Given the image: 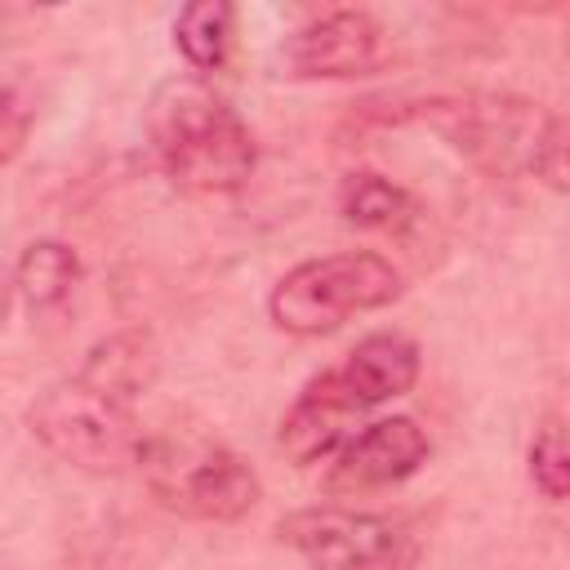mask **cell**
<instances>
[{"instance_id":"obj_1","label":"cell","mask_w":570,"mask_h":570,"mask_svg":"<svg viewBox=\"0 0 570 570\" xmlns=\"http://www.w3.org/2000/svg\"><path fill=\"white\" fill-rule=\"evenodd\" d=\"M151 151L160 174L191 196H223L249 183L258 142L236 107L205 80H169L151 98L147 116Z\"/></svg>"},{"instance_id":"obj_2","label":"cell","mask_w":570,"mask_h":570,"mask_svg":"<svg viewBox=\"0 0 570 570\" xmlns=\"http://www.w3.org/2000/svg\"><path fill=\"white\" fill-rule=\"evenodd\" d=\"M432 129L499 178H543L566 191V116L521 94H463L423 111Z\"/></svg>"},{"instance_id":"obj_3","label":"cell","mask_w":570,"mask_h":570,"mask_svg":"<svg viewBox=\"0 0 570 570\" xmlns=\"http://www.w3.org/2000/svg\"><path fill=\"white\" fill-rule=\"evenodd\" d=\"M134 468L160 508L196 521H240L263 499L258 472L232 445L191 428L142 432Z\"/></svg>"},{"instance_id":"obj_4","label":"cell","mask_w":570,"mask_h":570,"mask_svg":"<svg viewBox=\"0 0 570 570\" xmlns=\"http://www.w3.org/2000/svg\"><path fill=\"white\" fill-rule=\"evenodd\" d=\"M405 294V276L392 258L374 249H338L294 263L267 294V316L276 330L316 338L352 316L379 312Z\"/></svg>"},{"instance_id":"obj_5","label":"cell","mask_w":570,"mask_h":570,"mask_svg":"<svg viewBox=\"0 0 570 570\" xmlns=\"http://www.w3.org/2000/svg\"><path fill=\"white\" fill-rule=\"evenodd\" d=\"M31 436L80 472H125L138 463L142 428L134 405L89 387L85 379H58L27 405Z\"/></svg>"},{"instance_id":"obj_6","label":"cell","mask_w":570,"mask_h":570,"mask_svg":"<svg viewBox=\"0 0 570 570\" xmlns=\"http://www.w3.org/2000/svg\"><path fill=\"white\" fill-rule=\"evenodd\" d=\"M281 543L303 557L307 570H414L419 534L401 517L361 512L347 503H316L281 517Z\"/></svg>"},{"instance_id":"obj_7","label":"cell","mask_w":570,"mask_h":570,"mask_svg":"<svg viewBox=\"0 0 570 570\" xmlns=\"http://www.w3.org/2000/svg\"><path fill=\"white\" fill-rule=\"evenodd\" d=\"M387 53V31L365 9H330L303 22L276 49V76L285 80H352L370 76Z\"/></svg>"},{"instance_id":"obj_8","label":"cell","mask_w":570,"mask_h":570,"mask_svg":"<svg viewBox=\"0 0 570 570\" xmlns=\"http://www.w3.org/2000/svg\"><path fill=\"white\" fill-rule=\"evenodd\" d=\"M428 454H432V441L419 428V419H410V414L374 419L325 459L330 463L325 490L334 499H356L370 490L401 485L405 476H414L428 463Z\"/></svg>"},{"instance_id":"obj_9","label":"cell","mask_w":570,"mask_h":570,"mask_svg":"<svg viewBox=\"0 0 570 570\" xmlns=\"http://www.w3.org/2000/svg\"><path fill=\"white\" fill-rule=\"evenodd\" d=\"M361 405L347 396V387L334 379V370L316 374L298 396L294 405L281 414V428H276V445L285 450L289 463L307 468V463H325L361 423Z\"/></svg>"},{"instance_id":"obj_10","label":"cell","mask_w":570,"mask_h":570,"mask_svg":"<svg viewBox=\"0 0 570 570\" xmlns=\"http://www.w3.org/2000/svg\"><path fill=\"white\" fill-rule=\"evenodd\" d=\"M334 379L361 410H374L419 383V343L396 330H374L343 356V365H334Z\"/></svg>"},{"instance_id":"obj_11","label":"cell","mask_w":570,"mask_h":570,"mask_svg":"<svg viewBox=\"0 0 570 570\" xmlns=\"http://www.w3.org/2000/svg\"><path fill=\"white\" fill-rule=\"evenodd\" d=\"M156 374H160V343L151 338V330H138V325L98 338L76 370V379H85L89 387L125 405H134L156 383Z\"/></svg>"},{"instance_id":"obj_12","label":"cell","mask_w":570,"mask_h":570,"mask_svg":"<svg viewBox=\"0 0 570 570\" xmlns=\"http://www.w3.org/2000/svg\"><path fill=\"white\" fill-rule=\"evenodd\" d=\"M85 276V263L80 254L67 245V240H31L22 254H18V267H13V294H22V303L31 312H49V307H62L76 285Z\"/></svg>"},{"instance_id":"obj_13","label":"cell","mask_w":570,"mask_h":570,"mask_svg":"<svg viewBox=\"0 0 570 570\" xmlns=\"http://www.w3.org/2000/svg\"><path fill=\"white\" fill-rule=\"evenodd\" d=\"M338 214L361 232H405L419 223V200L401 183L374 169H356L338 183Z\"/></svg>"},{"instance_id":"obj_14","label":"cell","mask_w":570,"mask_h":570,"mask_svg":"<svg viewBox=\"0 0 570 570\" xmlns=\"http://www.w3.org/2000/svg\"><path fill=\"white\" fill-rule=\"evenodd\" d=\"M236 9L227 0H191L174 18V49L191 71H218L232 53Z\"/></svg>"},{"instance_id":"obj_15","label":"cell","mask_w":570,"mask_h":570,"mask_svg":"<svg viewBox=\"0 0 570 570\" xmlns=\"http://www.w3.org/2000/svg\"><path fill=\"white\" fill-rule=\"evenodd\" d=\"M40 116V89L31 76H0V165L18 160Z\"/></svg>"},{"instance_id":"obj_16","label":"cell","mask_w":570,"mask_h":570,"mask_svg":"<svg viewBox=\"0 0 570 570\" xmlns=\"http://www.w3.org/2000/svg\"><path fill=\"white\" fill-rule=\"evenodd\" d=\"M530 481L543 499L561 503L566 490H570V445H566V428L561 419H543L534 428V441H530Z\"/></svg>"},{"instance_id":"obj_17","label":"cell","mask_w":570,"mask_h":570,"mask_svg":"<svg viewBox=\"0 0 570 570\" xmlns=\"http://www.w3.org/2000/svg\"><path fill=\"white\" fill-rule=\"evenodd\" d=\"M9 303H13V276L0 272V330H4V316H9Z\"/></svg>"}]
</instances>
